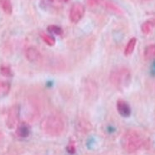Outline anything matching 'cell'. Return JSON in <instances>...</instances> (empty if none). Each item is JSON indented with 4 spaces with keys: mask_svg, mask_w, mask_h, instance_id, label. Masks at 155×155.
<instances>
[{
    "mask_svg": "<svg viewBox=\"0 0 155 155\" xmlns=\"http://www.w3.org/2000/svg\"><path fill=\"white\" fill-rule=\"evenodd\" d=\"M65 124L64 120L57 115H48L40 123V128L45 134L51 137H57L64 132Z\"/></svg>",
    "mask_w": 155,
    "mask_h": 155,
    "instance_id": "6da1fadb",
    "label": "cell"
},
{
    "mask_svg": "<svg viewBox=\"0 0 155 155\" xmlns=\"http://www.w3.org/2000/svg\"><path fill=\"white\" fill-rule=\"evenodd\" d=\"M123 148L127 153H134L139 150L143 144V139L135 130H127L123 134L122 140Z\"/></svg>",
    "mask_w": 155,
    "mask_h": 155,
    "instance_id": "7a4b0ae2",
    "label": "cell"
},
{
    "mask_svg": "<svg viewBox=\"0 0 155 155\" xmlns=\"http://www.w3.org/2000/svg\"><path fill=\"white\" fill-rule=\"evenodd\" d=\"M109 79L115 87L118 89H124L130 85L132 75L129 69L126 67H118L112 70Z\"/></svg>",
    "mask_w": 155,
    "mask_h": 155,
    "instance_id": "3957f363",
    "label": "cell"
},
{
    "mask_svg": "<svg viewBox=\"0 0 155 155\" xmlns=\"http://www.w3.org/2000/svg\"><path fill=\"white\" fill-rule=\"evenodd\" d=\"M20 118V107L18 104L12 106L8 112L7 119H6V125L8 128L14 129L17 127L19 124Z\"/></svg>",
    "mask_w": 155,
    "mask_h": 155,
    "instance_id": "277c9868",
    "label": "cell"
},
{
    "mask_svg": "<svg viewBox=\"0 0 155 155\" xmlns=\"http://www.w3.org/2000/svg\"><path fill=\"white\" fill-rule=\"evenodd\" d=\"M85 7L81 3H75L71 8V11H70V19L71 21L76 24L79 21L81 20L83 16L85 15Z\"/></svg>",
    "mask_w": 155,
    "mask_h": 155,
    "instance_id": "5b68a950",
    "label": "cell"
},
{
    "mask_svg": "<svg viewBox=\"0 0 155 155\" xmlns=\"http://www.w3.org/2000/svg\"><path fill=\"white\" fill-rule=\"evenodd\" d=\"M84 91H85L86 97L87 98H89L90 100H91V99L95 100L96 98L97 97L98 94V88L97 83L92 80H87V81H85Z\"/></svg>",
    "mask_w": 155,
    "mask_h": 155,
    "instance_id": "8992f818",
    "label": "cell"
},
{
    "mask_svg": "<svg viewBox=\"0 0 155 155\" xmlns=\"http://www.w3.org/2000/svg\"><path fill=\"white\" fill-rule=\"evenodd\" d=\"M26 59L31 63H39L42 60V54L40 51L34 46H30L27 48L25 51Z\"/></svg>",
    "mask_w": 155,
    "mask_h": 155,
    "instance_id": "52a82bcc",
    "label": "cell"
},
{
    "mask_svg": "<svg viewBox=\"0 0 155 155\" xmlns=\"http://www.w3.org/2000/svg\"><path fill=\"white\" fill-rule=\"evenodd\" d=\"M117 110L119 114L123 117H128L132 113L129 104L123 100H118L117 101Z\"/></svg>",
    "mask_w": 155,
    "mask_h": 155,
    "instance_id": "ba28073f",
    "label": "cell"
},
{
    "mask_svg": "<svg viewBox=\"0 0 155 155\" xmlns=\"http://www.w3.org/2000/svg\"><path fill=\"white\" fill-rule=\"evenodd\" d=\"M16 134L17 136L22 138L29 137L30 134V126L27 123H19L16 127Z\"/></svg>",
    "mask_w": 155,
    "mask_h": 155,
    "instance_id": "9c48e42d",
    "label": "cell"
},
{
    "mask_svg": "<svg viewBox=\"0 0 155 155\" xmlns=\"http://www.w3.org/2000/svg\"><path fill=\"white\" fill-rule=\"evenodd\" d=\"M77 128L82 133H88L92 129V126L90 122L87 121L86 119H81L77 122Z\"/></svg>",
    "mask_w": 155,
    "mask_h": 155,
    "instance_id": "30bf717a",
    "label": "cell"
},
{
    "mask_svg": "<svg viewBox=\"0 0 155 155\" xmlns=\"http://www.w3.org/2000/svg\"><path fill=\"white\" fill-rule=\"evenodd\" d=\"M155 26V19H150L144 22L141 26V30L144 35H148L152 32Z\"/></svg>",
    "mask_w": 155,
    "mask_h": 155,
    "instance_id": "8fae6325",
    "label": "cell"
},
{
    "mask_svg": "<svg viewBox=\"0 0 155 155\" xmlns=\"http://www.w3.org/2000/svg\"><path fill=\"white\" fill-rule=\"evenodd\" d=\"M11 86L8 81H0V99L7 97L10 91Z\"/></svg>",
    "mask_w": 155,
    "mask_h": 155,
    "instance_id": "7c38bea8",
    "label": "cell"
},
{
    "mask_svg": "<svg viewBox=\"0 0 155 155\" xmlns=\"http://www.w3.org/2000/svg\"><path fill=\"white\" fill-rule=\"evenodd\" d=\"M136 44H137V39L136 38L134 37V38L130 39L129 41L127 44L126 47H125V50H124V54L126 56H129V55L133 54L134 49H135V46H136Z\"/></svg>",
    "mask_w": 155,
    "mask_h": 155,
    "instance_id": "4fadbf2b",
    "label": "cell"
},
{
    "mask_svg": "<svg viewBox=\"0 0 155 155\" xmlns=\"http://www.w3.org/2000/svg\"><path fill=\"white\" fill-rule=\"evenodd\" d=\"M0 7L7 15H11L13 12V6L10 0H0Z\"/></svg>",
    "mask_w": 155,
    "mask_h": 155,
    "instance_id": "5bb4252c",
    "label": "cell"
},
{
    "mask_svg": "<svg viewBox=\"0 0 155 155\" xmlns=\"http://www.w3.org/2000/svg\"><path fill=\"white\" fill-rule=\"evenodd\" d=\"M144 58L146 60H152L155 58V44L150 45L145 48Z\"/></svg>",
    "mask_w": 155,
    "mask_h": 155,
    "instance_id": "9a60e30c",
    "label": "cell"
},
{
    "mask_svg": "<svg viewBox=\"0 0 155 155\" xmlns=\"http://www.w3.org/2000/svg\"><path fill=\"white\" fill-rule=\"evenodd\" d=\"M101 4L104 5V7L106 8H107L108 10L113 11V12H115L117 14H122V10L117 5H115L113 3L110 2L108 0H103V2H102Z\"/></svg>",
    "mask_w": 155,
    "mask_h": 155,
    "instance_id": "2e32d148",
    "label": "cell"
},
{
    "mask_svg": "<svg viewBox=\"0 0 155 155\" xmlns=\"http://www.w3.org/2000/svg\"><path fill=\"white\" fill-rule=\"evenodd\" d=\"M41 39L44 40V42L46 44L49 46H53L55 44V39L54 36H52L51 35H48L45 33H42L41 35Z\"/></svg>",
    "mask_w": 155,
    "mask_h": 155,
    "instance_id": "e0dca14e",
    "label": "cell"
},
{
    "mask_svg": "<svg viewBox=\"0 0 155 155\" xmlns=\"http://www.w3.org/2000/svg\"><path fill=\"white\" fill-rule=\"evenodd\" d=\"M47 29L50 33L53 34V35H58V36H61L63 35V30L60 26L52 25L48 26Z\"/></svg>",
    "mask_w": 155,
    "mask_h": 155,
    "instance_id": "ac0fdd59",
    "label": "cell"
},
{
    "mask_svg": "<svg viewBox=\"0 0 155 155\" xmlns=\"http://www.w3.org/2000/svg\"><path fill=\"white\" fill-rule=\"evenodd\" d=\"M54 0H40V6L41 8H43L45 10L49 9L54 4Z\"/></svg>",
    "mask_w": 155,
    "mask_h": 155,
    "instance_id": "d6986e66",
    "label": "cell"
},
{
    "mask_svg": "<svg viewBox=\"0 0 155 155\" xmlns=\"http://www.w3.org/2000/svg\"><path fill=\"white\" fill-rule=\"evenodd\" d=\"M66 150L70 154H74L75 153H76V144H75V143H74V141H71L70 143L67 145V147H66Z\"/></svg>",
    "mask_w": 155,
    "mask_h": 155,
    "instance_id": "ffe728a7",
    "label": "cell"
},
{
    "mask_svg": "<svg viewBox=\"0 0 155 155\" xmlns=\"http://www.w3.org/2000/svg\"><path fill=\"white\" fill-rule=\"evenodd\" d=\"M0 72H1L2 75H4L5 76H9L12 75L11 70L8 66H2L0 68Z\"/></svg>",
    "mask_w": 155,
    "mask_h": 155,
    "instance_id": "44dd1931",
    "label": "cell"
},
{
    "mask_svg": "<svg viewBox=\"0 0 155 155\" xmlns=\"http://www.w3.org/2000/svg\"><path fill=\"white\" fill-rule=\"evenodd\" d=\"M103 0H88V5L90 6H96L98 4H101Z\"/></svg>",
    "mask_w": 155,
    "mask_h": 155,
    "instance_id": "7402d4cb",
    "label": "cell"
},
{
    "mask_svg": "<svg viewBox=\"0 0 155 155\" xmlns=\"http://www.w3.org/2000/svg\"><path fill=\"white\" fill-rule=\"evenodd\" d=\"M62 1H64V2H67L68 0H62Z\"/></svg>",
    "mask_w": 155,
    "mask_h": 155,
    "instance_id": "603a6c76",
    "label": "cell"
}]
</instances>
